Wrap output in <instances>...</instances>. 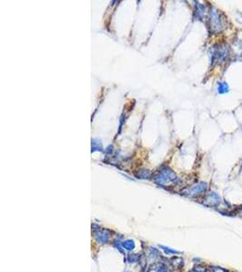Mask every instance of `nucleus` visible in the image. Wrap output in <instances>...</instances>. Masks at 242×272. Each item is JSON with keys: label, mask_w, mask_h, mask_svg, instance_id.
I'll use <instances>...</instances> for the list:
<instances>
[{"label": "nucleus", "mask_w": 242, "mask_h": 272, "mask_svg": "<svg viewBox=\"0 0 242 272\" xmlns=\"http://www.w3.org/2000/svg\"><path fill=\"white\" fill-rule=\"evenodd\" d=\"M211 272H229V271L220 267H211Z\"/></svg>", "instance_id": "obj_11"}, {"label": "nucleus", "mask_w": 242, "mask_h": 272, "mask_svg": "<svg viewBox=\"0 0 242 272\" xmlns=\"http://www.w3.org/2000/svg\"><path fill=\"white\" fill-rule=\"evenodd\" d=\"M220 196L216 192H211L205 197L203 204L208 206V207H217L220 204Z\"/></svg>", "instance_id": "obj_3"}, {"label": "nucleus", "mask_w": 242, "mask_h": 272, "mask_svg": "<svg viewBox=\"0 0 242 272\" xmlns=\"http://www.w3.org/2000/svg\"><path fill=\"white\" fill-rule=\"evenodd\" d=\"M229 85L226 82H222V83H219V85H218V92L220 94H226L229 92Z\"/></svg>", "instance_id": "obj_6"}, {"label": "nucleus", "mask_w": 242, "mask_h": 272, "mask_svg": "<svg viewBox=\"0 0 242 272\" xmlns=\"http://www.w3.org/2000/svg\"><path fill=\"white\" fill-rule=\"evenodd\" d=\"M211 27L213 31L219 33L222 30L223 28L222 19L220 15V13L215 9H212L211 11Z\"/></svg>", "instance_id": "obj_1"}, {"label": "nucleus", "mask_w": 242, "mask_h": 272, "mask_svg": "<svg viewBox=\"0 0 242 272\" xmlns=\"http://www.w3.org/2000/svg\"><path fill=\"white\" fill-rule=\"evenodd\" d=\"M95 240L101 244H105L110 238V231L105 229H99L94 233Z\"/></svg>", "instance_id": "obj_4"}, {"label": "nucleus", "mask_w": 242, "mask_h": 272, "mask_svg": "<svg viewBox=\"0 0 242 272\" xmlns=\"http://www.w3.org/2000/svg\"><path fill=\"white\" fill-rule=\"evenodd\" d=\"M193 270L196 271V272H205L206 269H205L204 267L201 266V265H196V266L194 267Z\"/></svg>", "instance_id": "obj_12"}, {"label": "nucleus", "mask_w": 242, "mask_h": 272, "mask_svg": "<svg viewBox=\"0 0 242 272\" xmlns=\"http://www.w3.org/2000/svg\"><path fill=\"white\" fill-rule=\"evenodd\" d=\"M206 189H207V183L201 182V183L197 184L194 188L191 189V191L190 192V194L191 196H197V195H199L202 192H204Z\"/></svg>", "instance_id": "obj_5"}, {"label": "nucleus", "mask_w": 242, "mask_h": 272, "mask_svg": "<svg viewBox=\"0 0 242 272\" xmlns=\"http://www.w3.org/2000/svg\"><path fill=\"white\" fill-rule=\"evenodd\" d=\"M122 246L123 248H125L128 250H132L134 249L135 247V244H134V241H131V240H127V241H124L122 243Z\"/></svg>", "instance_id": "obj_7"}, {"label": "nucleus", "mask_w": 242, "mask_h": 272, "mask_svg": "<svg viewBox=\"0 0 242 272\" xmlns=\"http://www.w3.org/2000/svg\"><path fill=\"white\" fill-rule=\"evenodd\" d=\"M139 255L137 254H131L130 256L128 257V262L129 263H134V262H137L139 260Z\"/></svg>", "instance_id": "obj_10"}, {"label": "nucleus", "mask_w": 242, "mask_h": 272, "mask_svg": "<svg viewBox=\"0 0 242 272\" xmlns=\"http://www.w3.org/2000/svg\"><path fill=\"white\" fill-rule=\"evenodd\" d=\"M229 52V48L227 45H220L219 47L215 48L214 58L218 62H222L228 57Z\"/></svg>", "instance_id": "obj_2"}, {"label": "nucleus", "mask_w": 242, "mask_h": 272, "mask_svg": "<svg viewBox=\"0 0 242 272\" xmlns=\"http://www.w3.org/2000/svg\"><path fill=\"white\" fill-rule=\"evenodd\" d=\"M160 247H161V248H162L166 253H169V254H180V251L175 250H172V249L169 248V247H165V246H160Z\"/></svg>", "instance_id": "obj_9"}, {"label": "nucleus", "mask_w": 242, "mask_h": 272, "mask_svg": "<svg viewBox=\"0 0 242 272\" xmlns=\"http://www.w3.org/2000/svg\"><path fill=\"white\" fill-rule=\"evenodd\" d=\"M171 261L172 262L173 266H176L178 268H181L183 264H184V262H183V260L180 258H173Z\"/></svg>", "instance_id": "obj_8"}, {"label": "nucleus", "mask_w": 242, "mask_h": 272, "mask_svg": "<svg viewBox=\"0 0 242 272\" xmlns=\"http://www.w3.org/2000/svg\"><path fill=\"white\" fill-rule=\"evenodd\" d=\"M156 272H167V269L163 265H160L156 269Z\"/></svg>", "instance_id": "obj_13"}]
</instances>
